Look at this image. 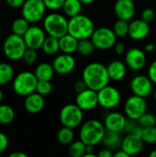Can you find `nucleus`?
<instances>
[{
  "mask_svg": "<svg viewBox=\"0 0 156 157\" xmlns=\"http://www.w3.org/2000/svg\"><path fill=\"white\" fill-rule=\"evenodd\" d=\"M10 157H28V155L22 152H13L9 155Z\"/></svg>",
  "mask_w": 156,
  "mask_h": 157,
  "instance_id": "51",
  "label": "nucleus"
},
{
  "mask_svg": "<svg viewBox=\"0 0 156 157\" xmlns=\"http://www.w3.org/2000/svg\"><path fill=\"white\" fill-rule=\"evenodd\" d=\"M14 69L7 63H0V86H6L14 79Z\"/></svg>",
  "mask_w": 156,
  "mask_h": 157,
  "instance_id": "29",
  "label": "nucleus"
},
{
  "mask_svg": "<svg viewBox=\"0 0 156 157\" xmlns=\"http://www.w3.org/2000/svg\"><path fill=\"white\" fill-rule=\"evenodd\" d=\"M46 32L44 29L39 26H30L26 33L23 35V39L28 48L39 50L41 49L42 44L46 39Z\"/></svg>",
  "mask_w": 156,
  "mask_h": 157,
  "instance_id": "14",
  "label": "nucleus"
},
{
  "mask_svg": "<svg viewBox=\"0 0 156 157\" xmlns=\"http://www.w3.org/2000/svg\"><path fill=\"white\" fill-rule=\"evenodd\" d=\"M122 139L123 138L121 136V132L107 131L101 144L106 148H108V149H110L112 151H117L121 146Z\"/></svg>",
  "mask_w": 156,
  "mask_h": 157,
  "instance_id": "24",
  "label": "nucleus"
},
{
  "mask_svg": "<svg viewBox=\"0 0 156 157\" xmlns=\"http://www.w3.org/2000/svg\"><path fill=\"white\" fill-rule=\"evenodd\" d=\"M56 137H57V141L60 143V144L70 145L74 141L75 134H74V129L63 126V128H61L58 131Z\"/></svg>",
  "mask_w": 156,
  "mask_h": 157,
  "instance_id": "28",
  "label": "nucleus"
},
{
  "mask_svg": "<svg viewBox=\"0 0 156 157\" xmlns=\"http://www.w3.org/2000/svg\"><path fill=\"white\" fill-rule=\"evenodd\" d=\"M143 146L144 142L142 137L130 133L126 134V136L122 139L120 149L126 152L130 156H134L138 155L143 151Z\"/></svg>",
  "mask_w": 156,
  "mask_h": 157,
  "instance_id": "20",
  "label": "nucleus"
},
{
  "mask_svg": "<svg viewBox=\"0 0 156 157\" xmlns=\"http://www.w3.org/2000/svg\"><path fill=\"white\" fill-rule=\"evenodd\" d=\"M38 81L34 73L29 71L20 72L12 80L13 90L17 96L27 97L36 91Z\"/></svg>",
  "mask_w": 156,
  "mask_h": 157,
  "instance_id": "5",
  "label": "nucleus"
},
{
  "mask_svg": "<svg viewBox=\"0 0 156 157\" xmlns=\"http://www.w3.org/2000/svg\"><path fill=\"white\" fill-rule=\"evenodd\" d=\"M114 155V153L112 150L108 149V148H104L101 149L98 153H97V156L98 157H112Z\"/></svg>",
  "mask_w": 156,
  "mask_h": 157,
  "instance_id": "47",
  "label": "nucleus"
},
{
  "mask_svg": "<svg viewBox=\"0 0 156 157\" xmlns=\"http://www.w3.org/2000/svg\"><path fill=\"white\" fill-rule=\"evenodd\" d=\"M36 77L38 80H45V81H51L55 74L54 68L52 66V63H40L37 65L35 72H34Z\"/></svg>",
  "mask_w": 156,
  "mask_h": 157,
  "instance_id": "25",
  "label": "nucleus"
},
{
  "mask_svg": "<svg viewBox=\"0 0 156 157\" xmlns=\"http://www.w3.org/2000/svg\"><path fill=\"white\" fill-rule=\"evenodd\" d=\"M150 33L149 22L143 18L133 19L129 23L128 36L133 40H143L148 37Z\"/></svg>",
  "mask_w": 156,
  "mask_h": 157,
  "instance_id": "17",
  "label": "nucleus"
},
{
  "mask_svg": "<svg viewBox=\"0 0 156 157\" xmlns=\"http://www.w3.org/2000/svg\"><path fill=\"white\" fill-rule=\"evenodd\" d=\"M148 109V103L145 98L131 95L124 103V114L127 118L138 121L139 118L143 115Z\"/></svg>",
  "mask_w": 156,
  "mask_h": 157,
  "instance_id": "11",
  "label": "nucleus"
},
{
  "mask_svg": "<svg viewBox=\"0 0 156 157\" xmlns=\"http://www.w3.org/2000/svg\"><path fill=\"white\" fill-rule=\"evenodd\" d=\"M5 1L9 6H11L13 8H19L23 6L24 2L26 0H5Z\"/></svg>",
  "mask_w": 156,
  "mask_h": 157,
  "instance_id": "46",
  "label": "nucleus"
},
{
  "mask_svg": "<svg viewBox=\"0 0 156 157\" xmlns=\"http://www.w3.org/2000/svg\"><path fill=\"white\" fill-rule=\"evenodd\" d=\"M83 5H91L93 4L96 0H79Z\"/></svg>",
  "mask_w": 156,
  "mask_h": 157,
  "instance_id": "52",
  "label": "nucleus"
},
{
  "mask_svg": "<svg viewBox=\"0 0 156 157\" xmlns=\"http://www.w3.org/2000/svg\"><path fill=\"white\" fill-rule=\"evenodd\" d=\"M126 121L127 117L125 114L119 111H110L105 116L103 123L107 131L123 132Z\"/></svg>",
  "mask_w": 156,
  "mask_h": 157,
  "instance_id": "19",
  "label": "nucleus"
},
{
  "mask_svg": "<svg viewBox=\"0 0 156 157\" xmlns=\"http://www.w3.org/2000/svg\"><path fill=\"white\" fill-rule=\"evenodd\" d=\"M114 51H115L116 54H118V55L125 54V52H126L125 44L123 42H117L114 46Z\"/></svg>",
  "mask_w": 156,
  "mask_h": 157,
  "instance_id": "45",
  "label": "nucleus"
},
{
  "mask_svg": "<svg viewBox=\"0 0 156 157\" xmlns=\"http://www.w3.org/2000/svg\"><path fill=\"white\" fill-rule=\"evenodd\" d=\"M150 79L153 81V83L156 86V60L151 63V64L148 67V75Z\"/></svg>",
  "mask_w": 156,
  "mask_h": 157,
  "instance_id": "43",
  "label": "nucleus"
},
{
  "mask_svg": "<svg viewBox=\"0 0 156 157\" xmlns=\"http://www.w3.org/2000/svg\"><path fill=\"white\" fill-rule=\"evenodd\" d=\"M125 63L128 69L133 72L142 71L147 63V56L144 50L140 48H131L126 52Z\"/></svg>",
  "mask_w": 156,
  "mask_h": 157,
  "instance_id": "13",
  "label": "nucleus"
},
{
  "mask_svg": "<svg viewBox=\"0 0 156 157\" xmlns=\"http://www.w3.org/2000/svg\"><path fill=\"white\" fill-rule=\"evenodd\" d=\"M114 13L119 19L130 21L136 14V6L133 0H116Z\"/></svg>",
  "mask_w": 156,
  "mask_h": 157,
  "instance_id": "18",
  "label": "nucleus"
},
{
  "mask_svg": "<svg viewBox=\"0 0 156 157\" xmlns=\"http://www.w3.org/2000/svg\"><path fill=\"white\" fill-rule=\"evenodd\" d=\"M150 1H156V0H150Z\"/></svg>",
  "mask_w": 156,
  "mask_h": 157,
  "instance_id": "56",
  "label": "nucleus"
},
{
  "mask_svg": "<svg viewBox=\"0 0 156 157\" xmlns=\"http://www.w3.org/2000/svg\"><path fill=\"white\" fill-rule=\"evenodd\" d=\"M59 120L63 126L75 129L84 122V110L76 104L64 105L59 114Z\"/></svg>",
  "mask_w": 156,
  "mask_h": 157,
  "instance_id": "7",
  "label": "nucleus"
},
{
  "mask_svg": "<svg viewBox=\"0 0 156 157\" xmlns=\"http://www.w3.org/2000/svg\"><path fill=\"white\" fill-rule=\"evenodd\" d=\"M149 156L150 157H156V149L153 150L150 154H149Z\"/></svg>",
  "mask_w": 156,
  "mask_h": 157,
  "instance_id": "53",
  "label": "nucleus"
},
{
  "mask_svg": "<svg viewBox=\"0 0 156 157\" xmlns=\"http://www.w3.org/2000/svg\"><path fill=\"white\" fill-rule=\"evenodd\" d=\"M3 97H4V94H3L2 89L0 88V104H1V102H2V100H3Z\"/></svg>",
  "mask_w": 156,
  "mask_h": 157,
  "instance_id": "54",
  "label": "nucleus"
},
{
  "mask_svg": "<svg viewBox=\"0 0 156 157\" xmlns=\"http://www.w3.org/2000/svg\"><path fill=\"white\" fill-rule=\"evenodd\" d=\"M98 106L104 109L112 110L121 102V94L120 90L113 86H106L97 91Z\"/></svg>",
  "mask_w": 156,
  "mask_h": 157,
  "instance_id": "10",
  "label": "nucleus"
},
{
  "mask_svg": "<svg viewBox=\"0 0 156 157\" xmlns=\"http://www.w3.org/2000/svg\"><path fill=\"white\" fill-rule=\"evenodd\" d=\"M86 88H87V86H86V83H85V81L83 79L77 80L74 84V90L76 93H80V92H82L83 90H85Z\"/></svg>",
  "mask_w": 156,
  "mask_h": 157,
  "instance_id": "44",
  "label": "nucleus"
},
{
  "mask_svg": "<svg viewBox=\"0 0 156 157\" xmlns=\"http://www.w3.org/2000/svg\"><path fill=\"white\" fill-rule=\"evenodd\" d=\"M93 145H86V155H84V157H97V154L95 153Z\"/></svg>",
  "mask_w": 156,
  "mask_h": 157,
  "instance_id": "48",
  "label": "nucleus"
},
{
  "mask_svg": "<svg viewBox=\"0 0 156 157\" xmlns=\"http://www.w3.org/2000/svg\"><path fill=\"white\" fill-rule=\"evenodd\" d=\"M117 35L113 29L108 27H100L95 29L91 36V40L97 50L108 51L114 48L117 43Z\"/></svg>",
  "mask_w": 156,
  "mask_h": 157,
  "instance_id": "9",
  "label": "nucleus"
},
{
  "mask_svg": "<svg viewBox=\"0 0 156 157\" xmlns=\"http://www.w3.org/2000/svg\"><path fill=\"white\" fill-rule=\"evenodd\" d=\"M139 124L143 128H149L156 126V116L151 112H145L143 115H142L138 120Z\"/></svg>",
  "mask_w": 156,
  "mask_h": 157,
  "instance_id": "35",
  "label": "nucleus"
},
{
  "mask_svg": "<svg viewBox=\"0 0 156 157\" xmlns=\"http://www.w3.org/2000/svg\"><path fill=\"white\" fill-rule=\"evenodd\" d=\"M96 50L95 44L93 43L92 40L89 39H83L78 40V46L76 52L81 56H89L91 55Z\"/></svg>",
  "mask_w": 156,
  "mask_h": 157,
  "instance_id": "31",
  "label": "nucleus"
},
{
  "mask_svg": "<svg viewBox=\"0 0 156 157\" xmlns=\"http://www.w3.org/2000/svg\"><path fill=\"white\" fill-rule=\"evenodd\" d=\"M82 79L88 88L95 91L108 86L110 81L107 66L98 62H93L86 65L82 72Z\"/></svg>",
  "mask_w": 156,
  "mask_h": 157,
  "instance_id": "1",
  "label": "nucleus"
},
{
  "mask_svg": "<svg viewBox=\"0 0 156 157\" xmlns=\"http://www.w3.org/2000/svg\"><path fill=\"white\" fill-rule=\"evenodd\" d=\"M113 30L118 38H123L125 36H128L129 32V21L119 19L114 23L113 25Z\"/></svg>",
  "mask_w": 156,
  "mask_h": 157,
  "instance_id": "34",
  "label": "nucleus"
},
{
  "mask_svg": "<svg viewBox=\"0 0 156 157\" xmlns=\"http://www.w3.org/2000/svg\"><path fill=\"white\" fill-rule=\"evenodd\" d=\"M52 91V85L51 81H45V80H39L36 87V92L42 96H47L51 94Z\"/></svg>",
  "mask_w": 156,
  "mask_h": 157,
  "instance_id": "37",
  "label": "nucleus"
},
{
  "mask_svg": "<svg viewBox=\"0 0 156 157\" xmlns=\"http://www.w3.org/2000/svg\"><path fill=\"white\" fill-rule=\"evenodd\" d=\"M65 0H43L47 9L57 11L59 9L63 8V6L64 4Z\"/></svg>",
  "mask_w": 156,
  "mask_h": 157,
  "instance_id": "39",
  "label": "nucleus"
},
{
  "mask_svg": "<svg viewBox=\"0 0 156 157\" xmlns=\"http://www.w3.org/2000/svg\"><path fill=\"white\" fill-rule=\"evenodd\" d=\"M52 66L56 74L63 75H68L74 70L76 66V60L73 54L62 52L53 59Z\"/></svg>",
  "mask_w": 156,
  "mask_h": 157,
  "instance_id": "15",
  "label": "nucleus"
},
{
  "mask_svg": "<svg viewBox=\"0 0 156 157\" xmlns=\"http://www.w3.org/2000/svg\"><path fill=\"white\" fill-rule=\"evenodd\" d=\"M83 6L84 5L79 0H65L62 9L67 17H72L81 14Z\"/></svg>",
  "mask_w": 156,
  "mask_h": 157,
  "instance_id": "27",
  "label": "nucleus"
},
{
  "mask_svg": "<svg viewBox=\"0 0 156 157\" xmlns=\"http://www.w3.org/2000/svg\"><path fill=\"white\" fill-rule=\"evenodd\" d=\"M38 59V52L37 50L28 48L22 57V60L27 64H33Z\"/></svg>",
  "mask_w": 156,
  "mask_h": 157,
  "instance_id": "38",
  "label": "nucleus"
},
{
  "mask_svg": "<svg viewBox=\"0 0 156 157\" xmlns=\"http://www.w3.org/2000/svg\"><path fill=\"white\" fill-rule=\"evenodd\" d=\"M138 125H139L138 121L127 118V121H126V124H125V127H124L123 132H125L126 134L132 133V132H133V131L136 129V127H137Z\"/></svg>",
  "mask_w": 156,
  "mask_h": 157,
  "instance_id": "40",
  "label": "nucleus"
},
{
  "mask_svg": "<svg viewBox=\"0 0 156 157\" xmlns=\"http://www.w3.org/2000/svg\"><path fill=\"white\" fill-rule=\"evenodd\" d=\"M43 29L47 35L60 39L68 33L67 17L57 12H51L44 17Z\"/></svg>",
  "mask_w": 156,
  "mask_h": 157,
  "instance_id": "4",
  "label": "nucleus"
},
{
  "mask_svg": "<svg viewBox=\"0 0 156 157\" xmlns=\"http://www.w3.org/2000/svg\"><path fill=\"white\" fill-rule=\"evenodd\" d=\"M29 24L30 23L27 19H25L22 16L20 17H17L16 19H14V21L11 24L12 33L19 36H23L30 27Z\"/></svg>",
  "mask_w": 156,
  "mask_h": 157,
  "instance_id": "32",
  "label": "nucleus"
},
{
  "mask_svg": "<svg viewBox=\"0 0 156 157\" xmlns=\"http://www.w3.org/2000/svg\"><path fill=\"white\" fill-rule=\"evenodd\" d=\"M68 153L72 157H84L86 151V144L79 140H74L70 145H68Z\"/></svg>",
  "mask_w": 156,
  "mask_h": 157,
  "instance_id": "33",
  "label": "nucleus"
},
{
  "mask_svg": "<svg viewBox=\"0 0 156 157\" xmlns=\"http://www.w3.org/2000/svg\"><path fill=\"white\" fill-rule=\"evenodd\" d=\"M142 139L144 144H156V126L143 128Z\"/></svg>",
  "mask_w": 156,
  "mask_h": 157,
  "instance_id": "36",
  "label": "nucleus"
},
{
  "mask_svg": "<svg viewBox=\"0 0 156 157\" xmlns=\"http://www.w3.org/2000/svg\"><path fill=\"white\" fill-rule=\"evenodd\" d=\"M44 96L39 94L38 92H33L27 97L24 100V108L29 114H38L40 113L45 106Z\"/></svg>",
  "mask_w": 156,
  "mask_h": 157,
  "instance_id": "21",
  "label": "nucleus"
},
{
  "mask_svg": "<svg viewBox=\"0 0 156 157\" xmlns=\"http://www.w3.org/2000/svg\"><path fill=\"white\" fill-rule=\"evenodd\" d=\"M107 129L100 121L91 119L84 121L80 126L79 139L86 145L96 146L102 143Z\"/></svg>",
  "mask_w": 156,
  "mask_h": 157,
  "instance_id": "2",
  "label": "nucleus"
},
{
  "mask_svg": "<svg viewBox=\"0 0 156 157\" xmlns=\"http://www.w3.org/2000/svg\"><path fill=\"white\" fill-rule=\"evenodd\" d=\"M108 73L109 75L110 80L112 81H121L125 78L127 75L128 67L125 63V62H122L120 60H113L111 61L108 65Z\"/></svg>",
  "mask_w": 156,
  "mask_h": 157,
  "instance_id": "22",
  "label": "nucleus"
},
{
  "mask_svg": "<svg viewBox=\"0 0 156 157\" xmlns=\"http://www.w3.org/2000/svg\"><path fill=\"white\" fill-rule=\"evenodd\" d=\"M28 49L23 36L17 34L8 35L3 43V52L6 57L10 61H19L22 60V57Z\"/></svg>",
  "mask_w": 156,
  "mask_h": 157,
  "instance_id": "6",
  "label": "nucleus"
},
{
  "mask_svg": "<svg viewBox=\"0 0 156 157\" xmlns=\"http://www.w3.org/2000/svg\"><path fill=\"white\" fill-rule=\"evenodd\" d=\"M8 144H9V141H8L6 134L0 132V154L4 153L7 149Z\"/></svg>",
  "mask_w": 156,
  "mask_h": 157,
  "instance_id": "42",
  "label": "nucleus"
},
{
  "mask_svg": "<svg viewBox=\"0 0 156 157\" xmlns=\"http://www.w3.org/2000/svg\"><path fill=\"white\" fill-rule=\"evenodd\" d=\"M154 84L148 75H137L130 82V88L133 95L148 98L154 92Z\"/></svg>",
  "mask_w": 156,
  "mask_h": 157,
  "instance_id": "12",
  "label": "nucleus"
},
{
  "mask_svg": "<svg viewBox=\"0 0 156 157\" xmlns=\"http://www.w3.org/2000/svg\"><path fill=\"white\" fill-rule=\"evenodd\" d=\"M15 119L14 109L6 104H0V124H10Z\"/></svg>",
  "mask_w": 156,
  "mask_h": 157,
  "instance_id": "30",
  "label": "nucleus"
},
{
  "mask_svg": "<svg viewBox=\"0 0 156 157\" xmlns=\"http://www.w3.org/2000/svg\"><path fill=\"white\" fill-rule=\"evenodd\" d=\"M41 50L48 56H53V55L57 54L60 52L59 39L48 35L42 44Z\"/></svg>",
  "mask_w": 156,
  "mask_h": 157,
  "instance_id": "26",
  "label": "nucleus"
},
{
  "mask_svg": "<svg viewBox=\"0 0 156 157\" xmlns=\"http://www.w3.org/2000/svg\"><path fill=\"white\" fill-rule=\"evenodd\" d=\"M78 40L73 35L66 33L63 37L59 39V43H60V51L63 53H69V54H74L77 51V46H78Z\"/></svg>",
  "mask_w": 156,
  "mask_h": 157,
  "instance_id": "23",
  "label": "nucleus"
},
{
  "mask_svg": "<svg viewBox=\"0 0 156 157\" xmlns=\"http://www.w3.org/2000/svg\"><path fill=\"white\" fill-rule=\"evenodd\" d=\"M75 104L84 111H89L98 106L97 91L86 88L80 93H77Z\"/></svg>",
  "mask_w": 156,
  "mask_h": 157,
  "instance_id": "16",
  "label": "nucleus"
},
{
  "mask_svg": "<svg viewBox=\"0 0 156 157\" xmlns=\"http://www.w3.org/2000/svg\"><path fill=\"white\" fill-rule=\"evenodd\" d=\"M95 29L96 28L93 20L82 13L69 17L68 19V33L77 40L91 38Z\"/></svg>",
  "mask_w": 156,
  "mask_h": 157,
  "instance_id": "3",
  "label": "nucleus"
},
{
  "mask_svg": "<svg viewBox=\"0 0 156 157\" xmlns=\"http://www.w3.org/2000/svg\"><path fill=\"white\" fill-rule=\"evenodd\" d=\"M113 157H130V155H129L126 152H124L122 149L120 148L119 150L115 151Z\"/></svg>",
  "mask_w": 156,
  "mask_h": 157,
  "instance_id": "50",
  "label": "nucleus"
},
{
  "mask_svg": "<svg viewBox=\"0 0 156 157\" xmlns=\"http://www.w3.org/2000/svg\"><path fill=\"white\" fill-rule=\"evenodd\" d=\"M46 9L43 0H26L21 6V16L29 23L35 24L43 20Z\"/></svg>",
  "mask_w": 156,
  "mask_h": 157,
  "instance_id": "8",
  "label": "nucleus"
},
{
  "mask_svg": "<svg viewBox=\"0 0 156 157\" xmlns=\"http://www.w3.org/2000/svg\"><path fill=\"white\" fill-rule=\"evenodd\" d=\"M154 17H155V11L154 8L146 7L143 10L141 18H143V20H145L147 22H151L154 19Z\"/></svg>",
  "mask_w": 156,
  "mask_h": 157,
  "instance_id": "41",
  "label": "nucleus"
},
{
  "mask_svg": "<svg viewBox=\"0 0 156 157\" xmlns=\"http://www.w3.org/2000/svg\"><path fill=\"white\" fill-rule=\"evenodd\" d=\"M155 49L156 47L154 43H147L144 46V52L146 53H152V52H154L155 51Z\"/></svg>",
  "mask_w": 156,
  "mask_h": 157,
  "instance_id": "49",
  "label": "nucleus"
},
{
  "mask_svg": "<svg viewBox=\"0 0 156 157\" xmlns=\"http://www.w3.org/2000/svg\"><path fill=\"white\" fill-rule=\"evenodd\" d=\"M153 94H154V100H155L156 102V87L154 89V92H153Z\"/></svg>",
  "mask_w": 156,
  "mask_h": 157,
  "instance_id": "55",
  "label": "nucleus"
}]
</instances>
